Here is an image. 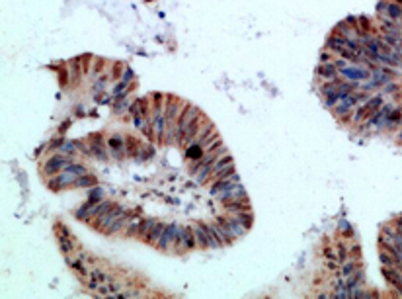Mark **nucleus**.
<instances>
[{"mask_svg": "<svg viewBox=\"0 0 402 299\" xmlns=\"http://www.w3.org/2000/svg\"><path fill=\"white\" fill-rule=\"evenodd\" d=\"M369 100V96L365 92H352L348 94L346 98H342L338 104H336L334 108H332V112H334L336 117H340L342 121H352V115H354V110L358 108L359 104H363V102H367Z\"/></svg>", "mask_w": 402, "mask_h": 299, "instance_id": "obj_1", "label": "nucleus"}, {"mask_svg": "<svg viewBox=\"0 0 402 299\" xmlns=\"http://www.w3.org/2000/svg\"><path fill=\"white\" fill-rule=\"evenodd\" d=\"M74 159L72 155H63V153H57L53 157H49L47 161L43 162V168H41V174L45 178H51V176H57L59 172H63L67 168L68 164H72Z\"/></svg>", "mask_w": 402, "mask_h": 299, "instance_id": "obj_2", "label": "nucleus"}, {"mask_svg": "<svg viewBox=\"0 0 402 299\" xmlns=\"http://www.w3.org/2000/svg\"><path fill=\"white\" fill-rule=\"evenodd\" d=\"M383 104H385L383 96H373V98H369L367 102L359 104L358 108H356V112H354V115H352V123H354V125L363 123L367 117H371V115L375 114V112L379 110Z\"/></svg>", "mask_w": 402, "mask_h": 299, "instance_id": "obj_3", "label": "nucleus"}, {"mask_svg": "<svg viewBox=\"0 0 402 299\" xmlns=\"http://www.w3.org/2000/svg\"><path fill=\"white\" fill-rule=\"evenodd\" d=\"M226 153H228V149L224 147V143H223V145H219L217 149L205 151L201 159H198V161H194L192 164H190V172H192V176H196L201 168L213 166V164H215V161H217V159H221V157H223V155H226Z\"/></svg>", "mask_w": 402, "mask_h": 299, "instance_id": "obj_4", "label": "nucleus"}, {"mask_svg": "<svg viewBox=\"0 0 402 299\" xmlns=\"http://www.w3.org/2000/svg\"><path fill=\"white\" fill-rule=\"evenodd\" d=\"M203 114L198 106H194V104H190L188 102V106L182 110V114H180L178 121H176V143L180 141V137L184 135V131H186V127L194 121V119H198L200 115Z\"/></svg>", "mask_w": 402, "mask_h": 299, "instance_id": "obj_5", "label": "nucleus"}, {"mask_svg": "<svg viewBox=\"0 0 402 299\" xmlns=\"http://www.w3.org/2000/svg\"><path fill=\"white\" fill-rule=\"evenodd\" d=\"M123 213H125V209H123V207L117 206V204H113V206L110 207L108 211H104L100 217H96V219L92 221V227H94L96 231L106 233V229L112 225V223L117 219V217H119V215H123Z\"/></svg>", "mask_w": 402, "mask_h": 299, "instance_id": "obj_6", "label": "nucleus"}, {"mask_svg": "<svg viewBox=\"0 0 402 299\" xmlns=\"http://www.w3.org/2000/svg\"><path fill=\"white\" fill-rule=\"evenodd\" d=\"M76 178H78V176H74L72 172L63 170V172H59L57 176L47 178V186H49L53 192H59V190H65V188H74Z\"/></svg>", "mask_w": 402, "mask_h": 299, "instance_id": "obj_7", "label": "nucleus"}, {"mask_svg": "<svg viewBox=\"0 0 402 299\" xmlns=\"http://www.w3.org/2000/svg\"><path fill=\"white\" fill-rule=\"evenodd\" d=\"M340 76L346 80H352V82H363V80L371 78V72L369 69H363L358 63H354V65H346L344 69H340Z\"/></svg>", "mask_w": 402, "mask_h": 299, "instance_id": "obj_8", "label": "nucleus"}, {"mask_svg": "<svg viewBox=\"0 0 402 299\" xmlns=\"http://www.w3.org/2000/svg\"><path fill=\"white\" fill-rule=\"evenodd\" d=\"M215 221L223 223L224 227H226V229L230 231V235H232L234 239H242V237H244V235H246V231H248V229H246V227H244V225H242V223H240V221H238V219L234 217V215H230V217H224V215H219V217H217Z\"/></svg>", "mask_w": 402, "mask_h": 299, "instance_id": "obj_9", "label": "nucleus"}, {"mask_svg": "<svg viewBox=\"0 0 402 299\" xmlns=\"http://www.w3.org/2000/svg\"><path fill=\"white\" fill-rule=\"evenodd\" d=\"M108 149H110V153H112L113 159H117V161H121V159L127 157V151H125V137H121V135H112V137L108 139Z\"/></svg>", "mask_w": 402, "mask_h": 299, "instance_id": "obj_10", "label": "nucleus"}, {"mask_svg": "<svg viewBox=\"0 0 402 299\" xmlns=\"http://www.w3.org/2000/svg\"><path fill=\"white\" fill-rule=\"evenodd\" d=\"M221 206H223V209L228 215H234V213H238V211H248V209H252L248 196H246V198H236V200L221 202Z\"/></svg>", "mask_w": 402, "mask_h": 299, "instance_id": "obj_11", "label": "nucleus"}, {"mask_svg": "<svg viewBox=\"0 0 402 299\" xmlns=\"http://www.w3.org/2000/svg\"><path fill=\"white\" fill-rule=\"evenodd\" d=\"M314 72H316V76H318L322 82H324V80H334V78L340 76V69L336 67L334 61H332V63H320Z\"/></svg>", "mask_w": 402, "mask_h": 299, "instance_id": "obj_12", "label": "nucleus"}, {"mask_svg": "<svg viewBox=\"0 0 402 299\" xmlns=\"http://www.w3.org/2000/svg\"><path fill=\"white\" fill-rule=\"evenodd\" d=\"M151 110H153V106H151V98H137L133 104L129 106V114L141 115V117H145V119L151 115Z\"/></svg>", "mask_w": 402, "mask_h": 299, "instance_id": "obj_13", "label": "nucleus"}, {"mask_svg": "<svg viewBox=\"0 0 402 299\" xmlns=\"http://www.w3.org/2000/svg\"><path fill=\"white\" fill-rule=\"evenodd\" d=\"M383 276H385V280L402 296V272L401 270L391 268V266H383Z\"/></svg>", "mask_w": 402, "mask_h": 299, "instance_id": "obj_14", "label": "nucleus"}, {"mask_svg": "<svg viewBox=\"0 0 402 299\" xmlns=\"http://www.w3.org/2000/svg\"><path fill=\"white\" fill-rule=\"evenodd\" d=\"M174 231H176V223L166 225V229H164V233L160 235V239H158V243H157L158 251L168 253V249L172 247V241H174Z\"/></svg>", "mask_w": 402, "mask_h": 299, "instance_id": "obj_15", "label": "nucleus"}, {"mask_svg": "<svg viewBox=\"0 0 402 299\" xmlns=\"http://www.w3.org/2000/svg\"><path fill=\"white\" fill-rule=\"evenodd\" d=\"M88 145H90V157H94V159H98V161H108V159L112 157L110 149H106V141H102V143H98V141H88Z\"/></svg>", "mask_w": 402, "mask_h": 299, "instance_id": "obj_16", "label": "nucleus"}, {"mask_svg": "<svg viewBox=\"0 0 402 299\" xmlns=\"http://www.w3.org/2000/svg\"><path fill=\"white\" fill-rule=\"evenodd\" d=\"M221 202H226V200H236V198H246V188L240 182H236V184H232L228 190H224L221 192L219 196H217Z\"/></svg>", "mask_w": 402, "mask_h": 299, "instance_id": "obj_17", "label": "nucleus"}, {"mask_svg": "<svg viewBox=\"0 0 402 299\" xmlns=\"http://www.w3.org/2000/svg\"><path fill=\"white\" fill-rule=\"evenodd\" d=\"M129 219H131V213H123V215H119L115 221H113L112 225L106 229V233L104 235H110V237H113V235H117V233H123L125 231V227H127V223H129Z\"/></svg>", "mask_w": 402, "mask_h": 299, "instance_id": "obj_18", "label": "nucleus"}, {"mask_svg": "<svg viewBox=\"0 0 402 299\" xmlns=\"http://www.w3.org/2000/svg\"><path fill=\"white\" fill-rule=\"evenodd\" d=\"M194 233H196V241H198V249H200V251H207V249H211V239H209L207 231H205V227H203V223L194 225Z\"/></svg>", "mask_w": 402, "mask_h": 299, "instance_id": "obj_19", "label": "nucleus"}, {"mask_svg": "<svg viewBox=\"0 0 402 299\" xmlns=\"http://www.w3.org/2000/svg\"><path fill=\"white\" fill-rule=\"evenodd\" d=\"M346 41H348V37H344V35H340V33H332V35L326 39L324 49H326V51H332V53L338 55V53L346 47Z\"/></svg>", "mask_w": 402, "mask_h": 299, "instance_id": "obj_20", "label": "nucleus"}, {"mask_svg": "<svg viewBox=\"0 0 402 299\" xmlns=\"http://www.w3.org/2000/svg\"><path fill=\"white\" fill-rule=\"evenodd\" d=\"M402 123V108H393V112L387 115L385 119V129L387 131H395L399 129Z\"/></svg>", "mask_w": 402, "mask_h": 299, "instance_id": "obj_21", "label": "nucleus"}, {"mask_svg": "<svg viewBox=\"0 0 402 299\" xmlns=\"http://www.w3.org/2000/svg\"><path fill=\"white\" fill-rule=\"evenodd\" d=\"M65 260H67L68 266L72 268V272H74L78 278H82V280H84V278L90 276V272H88V268H86V264H84V260H80V258H74V260H72V258H70V254H67V256H65Z\"/></svg>", "mask_w": 402, "mask_h": 299, "instance_id": "obj_22", "label": "nucleus"}, {"mask_svg": "<svg viewBox=\"0 0 402 299\" xmlns=\"http://www.w3.org/2000/svg\"><path fill=\"white\" fill-rule=\"evenodd\" d=\"M68 67V74H70V84H80V80H82V67H80V61H78V57L76 59H72V61H68L67 63Z\"/></svg>", "mask_w": 402, "mask_h": 299, "instance_id": "obj_23", "label": "nucleus"}, {"mask_svg": "<svg viewBox=\"0 0 402 299\" xmlns=\"http://www.w3.org/2000/svg\"><path fill=\"white\" fill-rule=\"evenodd\" d=\"M125 151H127V157L137 159V157H141L143 145L139 143V139H137V137H133V135H127V137H125Z\"/></svg>", "mask_w": 402, "mask_h": 299, "instance_id": "obj_24", "label": "nucleus"}, {"mask_svg": "<svg viewBox=\"0 0 402 299\" xmlns=\"http://www.w3.org/2000/svg\"><path fill=\"white\" fill-rule=\"evenodd\" d=\"M164 229H166V223H162V221H157L155 225H153V229H151V233L143 239L147 245H155L157 247V243H158V239H160V235L164 233Z\"/></svg>", "mask_w": 402, "mask_h": 299, "instance_id": "obj_25", "label": "nucleus"}, {"mask_svg": "<svg viewBox=\"0 0 402 299\" xmlns=\"http://www.w3.org/2000/svg\"><path fill=\"white\" fill-rule=\"evenodd\" d=\"M57 243H59V251L65 254V256L70 253H74L76 243H74V239H72L70 235H59V237H57Z\"/></svg>", "mask_w": 402, "mask_h": 299, "instance_id": "obj_26", "label": "nucleus"}, {"mask_svg": "<svg viewBox=\"0 0 402 299\" xmlns=\"http://www.w3.org/2000/svg\"><path fill=\"white\" fill-rule=\"evenodd\" d=\"M215 229H217V237H219V241H221V245L223 247H228V245H232L236 239L230 235V231L224 227L223 223H219V221H215Z\"/></svg>", "mask_w": 402, "mask_h": 299, "instance_id": "obj_27", "label": "nucleus"}, {"mask_svg": "<svg viewBox=\"0 0 402 299\" xmlns=\"http://www.w3.org/2000/svg\"><path fill=\"white\" fill-rule=\"evenodd\" d=\"M358 268H361V262L359 260H356V258H348L346 262H342V268H340V276L342 278H348V276H352Z\"/></svg>", "mask_w": 402, "mask_h": 299, "instance_id": "obj_28", "label": "nucleus"}, {"mask_svg": "<svg viewBox=\"0 0 402 299\" xmlns=\"http://www.w3.org/2000/svg\"><path fill=\"white\" fill-rule=\"evenodd\" d=\"M184 247H186V251H188V253L198 249V241H196L194 227H184Z\"/></svg>", "mask_w": 402, "mask_h": 299, "instance_id": "obj_29", "label": "nucleus"}, {"mask_svg": "<svg viewBox=\"0 0 402 299\" xmlns=\"http://www.w3.org/2000/svg\"><path fill=\"white\" fill-rule=\"evenodd\" d=\"M172 249L176 251L178 254L188 253L186 247H184V227L176 225V231H174V241H172Z\"/></svg>", "mask_w": 402, "mask_h": 299, "instance_id": "obj_30", "label": "nucleus"}, {"mask_svg": "<svg viewBox=\"0 0 402 299\" xmlns=\"http://www.w3.org/2000/svg\"><path fill=\"white\" fill-rule=\"evenodd\" d=\"M228 164H232V157H230V153H226V155H223L221 159H217L215 164L211 166V178H209V182L213 180V176H215L219 170H223L224 166H228Z\"/></svg>", "mask_w": 402, "mask_h": 299, "instance_id": "obj_31", "label": "nucleus"}, {"mask_svg": "<svg viewBox=\"0 0 402 299\" xmlns=\"http://www.w3.org/2000/svg\"><path fill=\"white\" fill-rule=\"evenodd\" d=\"M94 186H98V178L94 174H90V172L78 176L76 182H74V188H94Z\"/></svg>", "mask_w": 402, "mask_h": 299, "instance_id": "obj_32", "label": "nucleus"}, {"mask_svg": "<svg viewBox=\"0 0 402 299\" xmlns=\"http://www.w3.org/2000/svg\"><path fill=\"white\" fill-rule=\"evenodd\" d=\"M203 227L207 231L209 239H211V249H223L219 237H217V229H215V223H203Z\"/></svg>", "mask_w": 402, "mask_h": 299, "instance_id": "obj_33", "label": "nucleus"}, {"mask_svg": "<svg viewBox=\"0 0 402 299\" xmlns=\"http://www.w3.org/2000/svg\"><path fill=\"white\" fill-rule=\"evenodd\" d=\"M139 229H141V219H135V213H131V219L123 231V235L125 237H139Z\"/></svg>", "mask_w": 402, "mask_h": 299, "instance_id": "obj_34", "label": "nucleus"}, {"mask_svg": "<svg viewBox=\"0 0 402 299\" xmlns=\"http://www.w3.org/2000/svg\"><path fill=\"white\" fill-rule=\"evenodd\" d=\"M234 217H236L248 231L252 229V225H254V213H252V209H248V211H238V213H234Z\"/></svg>", "mask_w": 402, "mask_h": 299, "instance_id": "obj_35", "label": "nucleus"}, {"mask_svg": "<svg viewBox=\"0 0 402 299\" xmlns=\"http://www.w3.org/2000/svg\"><path fill=\"white\" fill-rule=\"evenodd\" d=\"M219 145H223V139H221V135L215 131V133L207 139V141H205L201 147H203V151H211V149H217Z\"/></svg>", "mask_w": 402, "mask_h": 299, "instance_id": "obj_36", "label": "nucleus"}, {"mask_svg": "<svg viewBox=\"0 0 402 299\" xmlns=\"http://www.w3.org/2000/svg\"><path fill=\"white\" fill-rule=\"evenodd\" d=\"M336 254H338L340 264H342V262H346V260L350 258V251H348V247H346V243H344V241H338V243H336Z\"/></svg>", "mask_w": 402, "mask_h": 299, "instance_id": "obj_37", "label": "nucleus"}, {"mask_svg": "<svg viewBox=\"0 0 402 299\" xmlns=\"http://www.w3.org/2000/svg\"><path fill=\"white\" fill-rule=\"evenodd\" d=\"M157 221L155 219H141V229H139V237L141 239H145L149 233H151V229H153V225H155Z\"/></svg>", "mask_w": 402, "mask_h": 299, "instance_id": "obj_38", "label": "nucleus"}, {"mask_svg": "<svg viewBox=\"0 0 402 299\" xmlns=\"http://www.w3.org/2000/svg\"><path fill=\"white\" fill-rule=\"evenodd\" d=\"M65 170L72 172L74 176H82V174H86V172H88V168H86L84 164H78V162H72V164H68Z\"/></svg>", "mask_w": 402, "mask_h": 299, "instance_id": "obj_39", "label": "nucleus"}, {"mask_svg": "<svg viewBox=\"0 0 402 299\" xmlns=\"http://www.w3.org/2000/svg\"><path fill=\"white\" fill-rule=\"evenodd\" d=\"M78 61H80L82 72L86 74V72L90 70V65H92V61H94V55H90V53H84V55H80V57H78Z\"/></svg>", "mask_w": 402, "mask_h": 299, "instance_id": "obj_40", "label": "nucleus"}, {"mask_svg": "<svg viewBox=\"0 0 402 299\" xmlns=\"http://www.w3.org/2000/svg\"><path fill=\"white\" fill-rule=\"evenodd\" d=\"M90 276L94 278L98 284H108V282H112V278L108 276L106 272H102V270H92V272H90Z\"/></svg>", "mask_w": 402, "mask_h": 299, "instance_id": "obj_41", "label": "nucleus"}, {"mask_svg": "<svg viewBox=\"0 0 402 299\" xmlns=\"http://www.w3.org/2000/svg\"><path fill=\"white\" fill-rule=\"evenodd\" d=\"M90 190H92L90 196H88L90 204H98V202H102V188H100V186H94V188H90Z\"/></svg>", "mask_w": 402, "mask_h": 299, "instance_id": "obj_42", "label": "nucleus"}, {"mask_svg": "<svg viewBox=\"0 0 402 299\" xmlns=\"http://www.w3.org/2000/svg\"><path fill=\"white\" fill-rule=\"evenodd\" d=\"M340 235H342V237H348V239L354 237V231H352V227L348 225V221H344V219L340 221Z\"/></svg>", "mask_w": 402, "mask_h": 299, "instance_id": "obj_43", "label": "nucleus"}, {"mask_svg": "<svg viewBox=\"0 0 402 299\" xmlns=\"http://www.w3.org/2000/svg\"><path fill=\"white\" fill-rule=\"evenodd\" d=\"M59 82H61V86H67L68 82H70V74H68V67H67V69H59Z\"/></svg>", "mask_w": 402, "mask_h": 299, "instance_id": "obj_44", "label": "nucleus"}, {"mask_svg": "<svg viewBox=\"0 0 402 299\" xmlns=\"http://www.w3.org/2000/svg\"><path fill=\"white\" fill-rule=\"evenodd\" d=\"M104 65H106V61H104L102 57H96V63H94V67H92V74H100L102 69H104Z\"/></svg>", "mask_w": 402, "mask_h": 299, "instance_id": "obj_45", "label": "nucleus"}, {"mask_svg": "<svg viewBox=\"0 0 402 299\" xmlns=\"http://www.w3.org/2000/svg\"><path fill=\"white\" fill-rule=\"evenodd\" d=\"M151 157H155V147H143V151H141V161H147V159H151Z\"/></svg>", "mask_w": 402, "mask_h": 299, "instance_id": "obj_46", "label": "nucleus"}, {"mask_svg": "<svg viewBox=\"0 0 402 299\" xmlns=\"http://www.w3.org/2000/svg\"><path fill=\"white\" fill-rule=\"evenodd\" d=\"M121 80H123V82H127V84H131V82H133V70L125 69V74L121 76Z\"/></svg>", "mask_w": 402, "mask_h": 299, "instance_id": "obj_47", "label": "nucleus"}, {"mask_svg": "<svg viewBox=\"0 0 402 299\" xmlns=\"http://www.w3.org/2000/svg\"><path fill=\"white\" fill-rule=\"evenodd\" d=\"M125 69V65L123 63H113V78H117L119 76V72Z\"/></svg>", "mask_w": 402, "mask_h": 299, "instance_id": "obj_48", "label": "nucleus"}, {"mask_svg": "<svg viewBox=\"0 0 402 299\" xmlns=\"http://www.w3.org/2000/svg\"><path fill=\"white\" fill-rule=\"evenodd\" d=\"M125 108H127V102H121V104H115V114H121V112H125Z\"/></svg>", "mask_w": 402, "mask_h": 299, "instance_id": "obj_49", "label": "nucleus"}, {"mask_svg": "<svg viewBox=\"0 0 402 299\" xmlns=\"http://www.w3.org/2000/svg\"><path fill=\"white\" fill-rule=\"evenodd\" d=\"M393 225H395V227H397V231H399V233L402 235V215L395 219V223H393Z\"/></svg>", "mask_w": 402, "mask_h": 299, "instance_id": "obj_50", "label": "nucleus"}, {"mask_svg": "<svg viewBox=\"0 0 402 299\" xmlns=\"http://www.w3.org/2000/svg\"><path fill=\"white\" fill-rule=\"evenodd\" d=\"M399 143H402V123H401V131H399Z\"/></svg>", "mask_w": 402, "mask_h": 299, "instance_id": "obj_51", "label": "nucleus"}, {"mask_svg": "<svg viewBox=\"0 0 402 299\" xmlns=\"http://www.w3.org/2000/svg\"><path fill=\"white\" fill-rule=\"evenodd\" d=\"M393 2H397V4H401L402 6V0H393Z\"/></svg>", "mask_w": 402, "mask_h": 299, "instance_id": "obj_52", "label": "nucleus"}, {"mask_svg": "<svg viewBox=\"0 0 402 299\" xmlns=\"http://www.w3.org/2000/svg\"><path fill=\"white\" fill-rule=\"evenodd\" d=\"M401 25H402V18H401Z\"/></svg>", "mask_w": 402, "mask_h": 299, "instance_id": "obj_53", "label": "nucleus"}]
</instances>
